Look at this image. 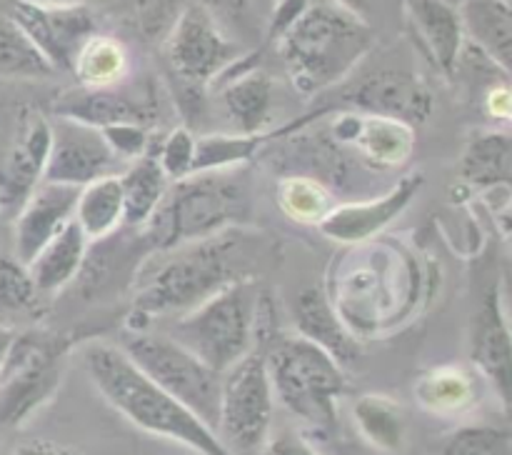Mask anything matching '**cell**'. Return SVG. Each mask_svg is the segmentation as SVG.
Here are the masks:
<instances>
[{
  "label": "cell",
  "instance_id": "obj_27",
  "mask_svg": "<svg viewBox=\"0 0 512 455\" xmlns=\"http://www.w3.org/2000/svg\"><path fill=\"white\" fill-rule=\"evenodd\" d=\"M123 185V225L145 228L158 205L163 203L170 188V178L165 175L155 150L130 160L125 173H120Z\"/></svg>",
  "mask_w": 512,
  "mask_h": 455
},
{
  "label": "cell",
  "instance_id": "obj_22",
  "mask_svg": "<svg viewBox=\"0 0 512 455\" xmlns=\"http://www.w3.org/2000/svg\"><path fill=\"white\" fill-rule=\"evenodd\" d=\"M90 253V240L78 223L68 220L43 248L35 253L28 263L30 275H33L35 288L43 295H55L68 288L80 270L85 268V260Z\"/></svg>",
  "mask_w": 512,
  "mask_h": 455
},
{
  "label": "cell",
  "instance_id": "obj_6",
  "mask_svg": "<svg viewBox=\"0 0 512 455\" xmlns=\"http://www.w3.org/2000/svg\"><path fill=\"white\" fill-rule=\"evenodd\" d=\"M258 280H240L195 305L188 313L170 318L163 333L178 340L208 368L225 373L253 350Z\"/></svg>",
  "mask_w": 512,
  "mask_h": 455
},
{
  "label": "cell",
  "instance_id": "obj_29",
  "mask_svg": "<svg viewBox=\"0 0 512 455\" xmlns=\"http://www.w3.org/2000/svg\"><path fill=\"white\" fill-rule=\"evenodd\" d=\"M75 223L83 228L90 243L105 240L123 225V185L120 173L103 175L78 188L75 198Z\"/></svg>",
  "mask_w": 512,
  "mask_h": 455
},
{
  "label": "cell",
  "instance_id": "obj_19",
  "mask_svg": "<svg viewBox=\"0 0 512 455\" xmlns=\"http://www.w3.org/2000/svg\"><path fill=\"white\" fill-rule=\"evenodd\" d=\"M403 8L415 38L435 68L445 78H453L465 45L460 10L445 0H403Z\"/></svg>",
  "mask_w": 512,
  "mask_h": 455
},
{
  "label": "cell",
  "instance_id": "obj_18",
  "mask_svg": "<svg viewBox=\"0 0 512 455\" xmlns=\"http://www.w3.org/2000/svg\"><path fill=\"white\" fill-rule=\"evenodd\" d=\"M158 98L153 93L145 95H125L115 88H80L68 90L55 103L58 118L78 120V123L105 128L115 123H140L150 125L158 120Z\"/></svg>",
  "mask_w": 512,
  "mask_h": 455
},
{
  "label": "cell",
  "instance_id": "obj_34",
  "mask_svg": "<svg viewBox=\"0 0 512 455\" xmlns=\"http://www.w3.org/2000/svg\"><path fill=\"white\" fill-rule=\"evenodd\" d=\"M273 133H213L195 138L193 173L243 168Z\"/></svg>",
  "mask_w": 512,
  "mask_h": 455
},
{
  "label": "cell",
  "instance_id": "obj_23",
  "mask_svg": "<svg viewBox=\"0 0 512 455\" xmlns=\"http://www.w3.org/2000/svg\"><path fill=\"white\" fill-rule=\"evenodd\" d=\"M460 20L473 48L508 75L512 63L510 0H468L460 10Z\"/></svg>",
  "mask_w": 512,
  "mask_h": 455
},
{
  "label": "cell",
  "instance_id": "obj_20",
  "mask_svg": "<svg viewBox=\"0 0 512 455\" xmlns=\"http://www.w3.org/2000/svg\"><path fill=\"white\" fill-rule=\"evenodd\" d=\"M293 323L295 333L310 343L320 345L325 353L333 355L343 368L358 363L360 343L353 330L345 325V320L335 313L328 295L320 288H303L295 295L293 303Z\"/></svg>",
  "mask_w": 512,
  "mask_h": 455
},
{
  "label": "cell",
  "instance_id": "obj_47",
  "mask_svg": "<svg viewBox=\"0 0 512 455\" xmlns=\"http://www.w3.org/2000/svg\"><path fill=\"white\" fill-rule=\"evenodd\" d=\"M273 3H275V0H273Z\"/></svg>",
  "mask_w": 512,
  "mask_h": 455
},
{
  "label": "cell",
  "instance_id": "obj_1",
  "mask_svg": "<svg viewBox=\"0 0 512 455\" xmlns=\"http://www.w3.org/2000/svg\"><path fill=\"white\" fill-rule=\"evenodd\" d=\"M268 250V240L248 225L155 250L135 275L133 313L143 320L188 313L228 285L255 280Z\"/></svg>",
  "mask_w": 512,
  "mask_h": 455
},
{
  "label": "cell",
  "instance_id": "obj_16",
  "mask_svg": "<svg viewBox=\"0 0 512 455\" xmlns=\"http://www.w3.org/2000/svg\"><path fill=\"white\" fill-rule=\"evenodd\" d=\"M78 188L58 183H40L13 215V255L25 265L40 248L73 220Z\"/></svg>",
  "mask_w": 512,
  "mask_h": 455
},
{
  "label": "cell",
  "instance_id": "obj_46",
  "mask_svg": "<svg viewBox=\"0 0 512 455\" xmlns=\"http://www.w3.org/2000/svg\"><path fill=\"white\" fill-rule=\"evenodd\" d=\"M0 220H3V210H0Z\"/></svg>",
  "mask_w": 512,
  "mask_h": 455
},
{
  "label": "cell",
  "instance_id": "obj_25",
  "mask_svg": "<svg viewBox=\"0 0 512 455\" xmlns=\"http://www.w3.org/2000/svg\"><path fill=\"white\" fill-rule=\"evenodd\" d=\"M48 295L33 283L28 265L13 253H0V325L10 330L33 328L48 313Z\"/></svg>",
  "mask_w": 512,
  "mask_h": 455
},
{
  "label": "cell",
  "instance_id": "obj_10",
  "mask_svg": "<svg viewBox=\"0 0 512 455\" xmlns=\"http://www.w3.org/2000/svg\"><path fill=\"white\" fill-rule=\"evenodd\" d=\"M163 50L175 80L203 90L248 53L200 5H185L163 40Z\"/></svg>",
  "mask_w": 512,
  "mask_h": 455
},
{
  "label": "cell",
  "instance_id": "obj_35",
  "mask_svg": "<svg viewBox=\"0 0 512 455\" xmlns=\"http://www.w3.org/2000/svg\"><path fill=\"white\" fill-rule=\"evenodd\" d=\"M120 23L143 43L163 45L175 20L183 13V0H113Z\"/></svg>",
  "mask_w": 512,
  "mask_h": 455
},
{
  "label": "cell",
  "instance_id": "obj_43",
  "mask_svg": "<svg viewBox=\"0 0 512 455\" xmlns=\"http://www.w3.org/2000/svg\"><path fill=\"white\" fill-rule=\"evenodd\" d=\"M330 3L340 5V8L350 10V13L360 15V18L368 20V13H370V0H330Z\"/></svg>",
  "mask_w": 512,
  "mask_h": 455
},
{
  "label": "cell",
  "instance_id": "obj_8",
  "mask_svg": "<svg viewBox=\"0 0 512 455\" xmlns=\"http://www.w3.org/2000/svg\"><path fill=\"white\" fill-rule=\"evenodd\" d=\"M118 348L143 370L155 385L193 410L208 428L215 430L220 405V380L223 373L208 368L188 348L170 335L153 333L148 328H128L120 335Z\"/></svg>",
  "mask_w": 512,
  "mask_h": 455
},
{
  "label": "cell",
  "instance_id": "obj_9",
  "mask_svg": "<svg viewBox=\"0 0 512 455\" xmlns=\"http://www.w3.org/2000/svg\"><path fill=\"white\" fill-rule=\"evenodd\" d=\"M275 395L260 350H250L220 380L215 435L233 455H260L273 428Z\"/></svg>",
  "mask_w": 512,
  "mask_h": 455
},
{
  "label": "cell",
  "instance_id": "obj_3",
  "mask_svg": "<svg viewBox=\"0 0 512 455\" xmlns=\"http://www.w3.org/2000/svg\"><path fill=\"white\" fill-rule=\"evenodd\" d=\"M273 40L293 88L310 98L343 83L373 50L375 35L360 15L310 0Z\"/></svg>",
  "mask_w": 512,
  "mask_h": 455
},
{
  "label": "cell",
  "instance_id": "obj_2",
  "mask_svg": "<svg viewBox=\"0 0 512 455\" xmlns=\"http://www.w3.org/2000/svg\"><path fill=\"white\" fill-rule=\"evenodd\" d=\"M80 358L95 390L135 428L185 445L198 455H233L213 428L135 368L118 345L93 340L85 345Z\"/></svg>",
  "mask_w": 512,
  "mask_h": 455
},
{
  "label": "cell",
  "instance_id": "obj_11",
  "mask_svg": "<svg viewBox=\"0 0 512 455\" xmlns=\"http://www.w3.org/2000/svg\"><path fill=\"white\" fill-rule=\"evenodd\" d=\"M50 153V120L38 108H20L10 125L8 143L0 155V210L18 213L28 195L43 183Z\"/></svg>",
  "mask_w": 512,
  "mask_h": 455
},
{
  "label": "cell",
  "instance_id": "obj_28",
  "mask_svg": "<svg viewBox=\"0 0 512 455\" xmlns=\"http://www.w3.org/2000/svg\"><path fill=\"white\" fill-rule=\"evenodd\" d=\"M365 163L375 168H398L410 160L415 150V128L393 118L360 113V125L350 140Z\"/></svg>",
  "mask_w": 512,
  "mask_h": 455
},
{
  "label": "cell",
  "instance_id": "obj_26",
  "mask_svg": "<svg viewBox=\"0 0 512 455\" xmlns=\"http://www.w3.org/2000/svg\"><path fill=\"white\" fill-rule=\"evenodd\" d=\"M458 173L470 188H508L512 175V140L505 130L473 135L460 155Z\"/></svg>",
  "mask_w": 512,
  "mask_h": 455
},
{
  "label": "cell",
  "instance_id": "obj_13",
  "mask_svg": "<svg viewBox=\"0 0 512 455\" xmlns=\"http://www.w3.org/2000/svg\"><path fill=\"white\" fill-rule=\"evenodd\" d=\"M118 163L120 160L108 148L98 128L55 115L50 123V153L43 173L45 183L83 188L103 175L115 173Z\"/></svg>",
  "mask_w": 512,
  "mask_h": 455
},
{
  "label": "cell",
  "instance_id": "obj_31",
  "mask_svg": "<svg viewBox=\"0 0 512 455\" xmlns=\"http://www.w3.org/2000/svg\"><path fill=\"white\" fill-rule=\"evenodd\" d=\"M353 420L365 443L383 453H400L405 445V418L398 400L380 393L360 395L353 403Z\"/></svg>",
  "mask_w": 512,
  "mask_h": 455
},
{
  "label": "cell",
  "instance_id": "obj_14",
  "mask_svg": "<svg viewBox=\"0 0 512 455\" xmlns=\"http://www.w3.org/2000/svg\"><path fill=\"white\" fill-rule=\"evenodd\" d=\"M348 105L355 113L393 118L415 128L430 118L435 98L418 75L383 68L370 73L350 90Z\"/></svg>",
  "mask_w": 512,
  "mask_h": 455
},
{
  "label": "cell",
  "instance_id": "obj_38",
  "mask_svg": "<svg viewBox=\"0 0 512 455\" xmlns=\"http://www.w3.org/2000/svg\"><path fill=\"white\" fill-rule=\"evenodd\" d=\"M160 165H163L165 175L170 178V183L175 180H183L188 175H193V160H195V135L190 133L185 125L170 130L168 138L160 143V148L155 150Z\"/></svg>",
  "mask_w": 512,
  "mask_h": 455
},
{
  "label": "cell",
  "instance_id": "obj_12",
  "mask_svg": "<svg viewBox=\"0 0 512 455\" xmlns=\"http://www.w3.org/2000/svg\"><path fill=\"white\" fill-rule=\"evenodd\" d=\"M10 18L25 30L35 48L58 70H70L80 45L98 33L95 15L85 5H43L33 0H13Z\"/></svg>",
  "mask_w": 512,
  "mask_h": 455
},
{
  "label": "cell",
  "instance_id": "obj_42",
  "mask_svg": "<svg viewBox=\"0 0 512 455\" xmlns=\"http://www.w3.org/2000/svg\"><path fill=\"white\" fill-rule=\"evenodd\" d=\"M13 455H85L80 450L68 448V445L50 443V440H33V443H25L15 450Z\"/></svg>",
  "mask_w": 512,
  "mask_h": 455
},
{
  "label": "cell",
  "instance_id": "obj_24",
  "mask_svg": "<svg viewBox=\"0 0 512 455\" xmlns=\"http://www.w3.org/2000/svg\"><path fill=\"white\" fill-rule=\"evenodd\" d=\"M478 378L463 365H435L415 383V400L423 410L443 418L468 413L478 403Z\"/></svg>",
  "mask_w": 512,
  "mask_h": 455
},
{
  "label": "cell",
  "instance_id": "obj_39",
  "mask_svg": "<svg viewBox=\"0 0 512 455\" xmlns=\"http://www.w3.org/2000/svg\"><path fill=\"white\" fill-rule=\"evenodd\" d=\"M118 160H135L153 150V128L140 123H115L98 128Z\"/></svg>",
  "mask_w": 512,
  "mask_h": 455
},
{
  "label": "cell",
  "instance_id": "obj_45",
  "mask_svg": "<svg viewBox=\"0 0 512 455\" xmlns=\"http://www.w3.org/2000/svg\"><path fill=\"white\" fill-rule=\"evenodd\" d=\"M33 3H43V5H85L88 0H33Z\"/></svg>",
  "mask_w": 512,
  "mask_h": 455
},
{
  "label": "cell",
  "instance_id": "obj_44",
  "mask_svg": "<svg viewBox=\"0 0 512 455\" xmlns=\"http://www.w3.org/2000/svg\"><path fill=\"white\" fill-rule=\"evenodd\" d=\"M13 335H15V330L0 325V363H3L5 353H8V345H10V340H13Z\"/></svg>",
  "mask_w": 512,
  "mask_h": 455
},
{
  "label": "cell",
  "instance_id": "obj_33",
  "mask_svg": "<svg viewBox=\"0 0 512 455\" xmlns=\"http://www.w3.org/2000/svg\"><path fill=\"white\" fill-rule=\"evenodd\" d=\"M50 75H55V68L35 48L25 30L10 15H0V78L45 80Z\"/></svg>",
  "mask_w": 512,
  "mask_h": 455
},
{
  "label": "cell",
  "instance_id": "obj_21",
  "mask_svg": "<svg viewBox=\"0 0 512 455\" xmlns=\"http://www.w3.org/2000/svg\"><path fill=\"white\" fill-rule=\"evenodd\" d=\"M240 60L223 73V88H220V103L235 133H263L273 118L275 85L265 70L245 68L238 70Z\"/></svg>",
  "mask_w": 512,
  "mask_h": 455
},
{
  "label": "cell",
  "instance_id": "obj_41",
  "mask_svg": "<svg viewBox=\"0 0 512 455\" xmlns=\"http://www.w3.org/2000/svg\"><path fill=\"white\" fill-rule=\"evenodd\" d=\"M485 113H488V118L498 120V123H508L510 120V88H508V80H503V83L498 85H490L488 90H485Z\"/></svg>",
  "mask_w": 512,
  "mask_h": 455
},
{
  "label": "cell",
  "instance_id": "obj_7",
  "mask_svg": "<svg viewBox=\"0 0 512 455\" xmlns=\"http://www.w3.org/2000/svg\"><path fill=\"white\" fill-rule=\"evenodd\" d=\"M70 340L40 328L15 330L0 363V425L20 428L53 400L63 380Z\"/></svg>",
  "mask_w": 512,
  "mask_h": 455
},
{
  "label": "cell",
  "instance_id": "obj_36",
  "mask_svg": "<svg viewBox=\"0 0 512 455\" xmlns=\"http://www.w3.org/2000/svg\"><path fill=\"white\" fill-rule=\"evenodd\" d=\"M278 205L293 223L320 225L338 203L320 180L310 175H288L278 183Z\"/></svg>",
  "mask_w": 512,
  "mask_h": 455
},
{
  "label": "cell",
  "instance_id": "obj_17",
  "mask_svg": "<svg viewBox=\"0 0 512 455\" xmlns=\"http://www.w3.org/2000/svg\"><path fill=\"white\" fill-rule=\"evenodd\" d=\"M470 360L493 383L503 405L510 403V328L498 283H490L480 298L470 335Z\"/></svg>",
  "mask_w": 512,
  "mask_h": 455
},
{
  "label": "cell",
  "instance_id": "obj_30",
  "mask_svg": "<svg viewBox=\"0 0 512 455\" xmlns=\"http://www.w3.org/2000/svg\"><path fill=\"white\" fill-rule=\"evenodd\" d=\"M130 58L125 45L113 35L93 33L75 53L70 73L80 88H115L128 75Z\"/></svg>",
  "mask_w": 512,
  "mask_h": 455
},
{
  "label": "cell",
  "instance_id": "obj_5",
  "mask_svg": "<svg viewBox=\"0 0 512 455\" xmlns=\"http://www.w3.org/2000/svg\"><path fill=\"white\" fill-rule=\"evenodd\" d=\"M260 353L275 398L303 423L320 430L335 428L338 403L348 388L343 365L298 333H278Z\"/></svg>",
  "mask_w": 512,
  "mask_h": 455
},
{
  "label": "cell",
  "instance_id": "obj_40",
  "mask_svg": "<svg viewBox=\"0 0 512 455\" xmlns=\"http://www.w3.org/2000/svg\"><path fill=\"white\" fill-rule=\"evenodd\" d=\"M260 455H320V453L300 433H295V430H283V433L270 435V438L265 440Z\"/></svg>",
  "mask_w": 512,
  "mask_h": 455
},
{
  "label": "cell",
  "instance_id": "obj_4",
  "mask_svg": "<svg viewBox=\"0 0 512 455\" xmlns=\"http://www.w3.org/2000/svg\"><path fill=\"white\" fill-rule=\"evenodd\" d=\"M248 220L250 190L243 168L203 170L170 183L143 230L155 250H168L248 225Z\"/></svg>",
  "mask_w": 512,
  "mask_h": 455
},
{
  "label": "cell",
  "instance_id": "obj_15",
  "mask_svg": "<svg viewBox=\"0 0 512 455\" xmlns=\"http://www.w3.org/2000/svg\"><path fill=\"white\" fill-rule=\"evenodd\" d=\"M420 188H423V175L410 173L400 178L393 190L378 195V198L335 205L328 218L318 225L320 233L343 245L370 240L408 210V205L418 198Z\"/></svg>",
  "mask_w": 512,
  "mask_h": 455
},
{
  "label": "cell",
  "instance_id": "obj_32",
  "mask_svg": "<svg viewBox=\"0 0 512 455\" xmlns=\"http://www.w3.org/2000/svg\"><path fill=\"white\" fill-rule=\"evenodd\" d=\"M198 5L245 50L268 38L273 0H198Z\"/></svg>",
  "mask_w": 512,
  "mask_h": 455
},
{
  "label": "cell",
  "instance_id": "obj_37",
  "mask_svg": "<svg viewBox=\"0 0 512 455\" xmlns=\"http://www.w3.org/2000/svg\"><path fill=\"white\" fill-rule=\"evenodd\" d=\"M445 455H510V433L498 425H465L450 435Z\"/></svg>",
  "mask_w": 512,
  "mask_h": 455
}]
</instances>
